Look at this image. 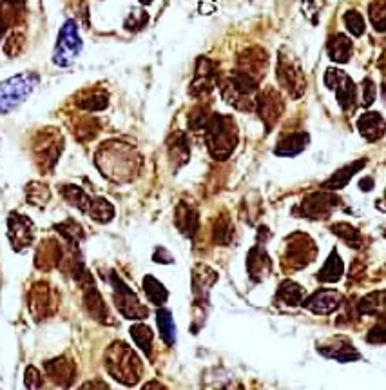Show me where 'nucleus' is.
Segmentation results:
<instances>
[{"label": "nucleus", "mask_w": 386, "mask_h": 390, "mask_svg": "<svg viewBox=\"0 0 386 390\" xmlns=\"http://www.w3.org/2000/svg\"><path fill=\"white\" fill-rule=\"evenodd\" d=\"M205 140L209 153L216 160H227L237 144L236 123L227 114H212L205 126Z\"/></svg>", "instance_id": "1"}, {"label": "nucleus", "mask_w": 386, "mask_h": 390, "mask_svg": "<svg viewBox=\"0 0 386 390\" xmlns=\"http://www.w3.org/2000/svg\"><path fill=\"white\" fill-rule=\"evenodd\" d=\"M106 367L114 379L123 385H137L142 374V363L138 356L125 343L116 342L109 347L106 354Z\"/></svg>", "instance_id": "2"}, {"label": "nucleus", "mask_w": 386, "mask_h": 390, "mask_svg": "<svg viewBox=\"0 0 386 390\" xmlns=\"http://www.w3.org/2000/svg\"><path fill=\"white\" fill-rule=\"evenodd\" d=\"M221 93L228 104L236 105L237 109H252L256 105L258 80L249 76L243 71H236L221 83Z\"/></svg>", "instance_id": "3"}, {"label": "nucleus", "mask_w": 386, "mask_h": 390, "mask_svg": "<svg viewBox=\"0 0 386 390\" xmlns=\"http://www.w3.org/2000/svg\"><path fill=\"white\" fill-rule=\"evenodd\" d=\"M39 75L35 73H22L0 82V113L6 114L24 104L39 86Z\"/></svg>", "instance_id": "4"}, {"label": "nucleus", "mask_w": 386, "mask_h": 390, "mask_svg": "<svg viewBox=\"0 0 386 390\" xmlns=\"http://www.w3.org/2000/svg\"><path fill=\"white\" fill-rule=\"evenodd\" d=\"M82 51V39L78 35V27L73 20H67L58 33L57 46H55L53 62L60 67H67L73 64Z\"/></svg>", "instance_id": "5"}, {"label": "nucleus", "mask_w": 386, "mask_h": 390, "mask_svg": "<svg viewBox=\"0 0 386 390\" xmlns=\"http://www.w3.org/2000/svg\"><path fill=\"white\" fill-rule=\"evenodd\" d=\"M111 285L114 289V303H116V309L122 312L125 318L129 320H144L147 318V309L144 307L138 300V296L132 292L131 287L118 276L111 272Z\"/></svg>", "instance_id": "6"}, {"label": "nucleus", "mask_w": 386, "mask_h": 390, "mask_svg": "<svg viewBox=\"0 0 386 390\" xmlns=\"http://www.w3.org/2000/svg\"><path fill=\"white\" fill-rule=\"evenodd\" d=\"M289 247L285 253V267L290 271H298V269L307 267L308 263H312V260L316 258V243L310 236L303 233H298L294 236L289 238Z\"/></svg>", "instance_id": "7"}, {"label": "nucleus", "mask_w": 386, "mask_h": 390, "mask_svg": "<svg viewBox=\"0 0 386 390\" xmlns=\"http://www.w3.org/2000/svg\"><path fill=\"white\" fill-rule=\"evenodd\" d=\"M277 80H280L281 88H285L294 98L301 97L305 93L307 79H305L303 69L294 58L283 57V53L277 60Z\"/></svg>", "instance_id": "8"}, {"label": "nucleus", "mask_w": 386, "mask_h": 390, "mask_svg": "<svg viewBox=\"0 0 386 390\" xmlns=\"http://www.w3.org/2000/svg\"><path fill=\"white\" fill-rule=\"evenodd\" d=\"M325 83L329 86V89L336 93V98H338L343 109H352V105L356 102V86L345 71L326 69Z\"/></svg>", "instance_id": "9"}, {"label": "nucleus", "mask_w": 386, "mask_h": 390, "mask_svg": "<svg viewBox=\"0 0 386 390\" xmlns=\"http://www.w3.org/2000/svg\"><path fill=\"white\" fill-rule=\"evenodd\" d=\"M339 200L333 193L329 191H319V193H312L301 203V213L308 220H325L333 213L338 207Z\"/></svg>", "instance_id": "10"}, {"label": "nucleus", "mask_w": 386, "mask_h": 390, "mask_svg": "<svg viewBox=\"0 0 386 390\" xmlns=\"http://www.w3.org/2000/svg\"><path fill=\"white\" fill-rule=\"evenodd\" d=\"M8 229L9 241H11L13 249L17 250L29 247L33 238H35V227H33V224H31V220L27 216L11 213L8 220Z\"/></svg>", "instance_id": "11"}, {"label": "nucleus", "mask_w": 386, "mask_h": 390, "mask_svg": "<svg viewBox=\"0 0 386 390\" xmlns=\"http://www.w3.org/2000/svg\"><path fill=\"white\" fill-rule=\"evenodd\" d=\"M343 294L332 289H319L314 294H310L308 298H303L301 305L312 311L314 314H332L333 311L343 305Z\"/></svg>", "instance_id": "12"}, {"label": "nucleus", "mask_w": 386, "mask_h": 390, "mask_svg": "<svg viewBox=\"0 0 386 390\" xmlns=\"http://www.w3.org/2000/svg\"><path fill=\"white\" fill-rule=\"evenodd\" d=\"M247 271H249L250 278L254 281H261L270 274L273 271V260L267 255L265 249V241H261V246H254L249 250L247 256Z\"/></svg>", "instance_id": "13"}, {"label": "nucleus", "mask_w": 386, "mask_h": 390, "mask_svg": "<svg viewBox=\"0 0 386 390\" xmlns=\"http://www.w3.org/2000/svg\"><path fill=\"white\" fill-rule=\"evenodd\" d=\"M317 351L321 352L326 358H332V360L339 361V363H348V361L359 360L361 354L356 351V347L352 345L347 338H333L329 339L326 343H321Z\"/></svg>", "instance_id": "14"}, {"label": "nucleus", "mask_w": 386, "mask_h": 390, "mask_svg": "<svg viewBox=\"0 0 386 390\" xmlns=\"http://www.w3.org/2000/svg\"><path fill=\"white\" fill-rule=\"evenodd\" d=\"M256 105H258V111L261 114V120L267 123V129H270L274 122L280 119V114L283 113V102H281L280 95H277L274 89H267L265 93H261L258 98H256Z\"/></svg>", "instance_id": "15"}, {"label": "nucleus", "mask_w": 386, "mask_h": 390, "mask_svg": "<svg viewBox=\"0 0 386 390\" xmlns=\"http://www.w3.org/2000/svg\"><path fill=\"white\" fill-rule=\"evenodd\" d=\"M308 140H310V136L307 133H290V135L281 136L274 153L277 156H296V154L307 149Z\"/></svg>", "instance_id": "16"}, {"label": "nucleus", "mask_w": 386, "mask_h": 390, "mask_svg": "<svg viewBox=\"0 0 386 390\" xmlns=\"http://www.w3.org/2000/svg\"><path fill=\"white\" fill-rule=\"evenodd\" d=\"M357 128L363 138L368 142L379 140L385 135V119L379 113H364L357 120Z\"/></svg>", "instance_id": "17"}, {"label": "nucleus", "mask_w": 386, "mask_h": 390, "mask_svg": "<svg viewBox=\"0 0 386 390\" xmlns=\"http://www.w3.org/2000/svg\"><path fill=\"white\" fill-rule=\"evenodd\" d=\"M214 66L212 62L207 58H200L198 60V71L196 79H194L193 86H191V93L193 95H202V93H209L214 86Z\"/></svg>", "instance_id": "18"}, {"label": "nucleus", "mask_w": 386, "mask_h": 390, "mask_svg": "<svg viewBox=\"0 0 386 390\" xmlns=\"http://www.w3.org/2000/svg\"><path fill=\"white\" fill-rule=\"evenodd\" d=\"M364 166H366V160H356V162L350 163V166L341 167L339 171H336L330 176L329 180L323 182L321 187L326 189V191H338V189H343L352 180V176L356 175V173H359Z\"/></svg>", "instance_id": "19"}, {"label": "nucleus", "mask_w": 386, "mask_h": 390, "mask_svg": "<svg viewBox=\"0 0 386 390\" xmlns=\"http://www.w3.org/2000/svg\"><path fill=\"white\" fill-rule=\"evenodd\" d=\"M326 49H329V57L332 58L333 62L347 64L352 57V51H354V44H352V40L348 39L347 35L338 33V35H333L332 39L329 40Z\"/></svg>", "instance_id": "20"}, {"label": "nucleus", "mask_w": 386, "mask_h": 390, "mask_svg": "<svg viewBox=\"0 0 386 390\" xmlns=\"http://www.w3.org/2000/svg\"><path fill=\"white\" fill-rule=\"evenodd\" d=\"M343 272H345V263H343L338 250L333 249L329 258H326L323 269L317 272V280L323 281V283H338L343 278Z\"/></svg>", "instance_id": "21"}, {"label": "nucleus", "mask_w": 386, "mask_h": 390, "mask_svg": "<svg viewBox=\"0 0 386 390\" xmlns=\"http://www.w3.org/2000/svg\"><path fill=\"white\" fill-rule=\"evenodd\" d=\"M46 370H48L49 377L62 386H67L75 379V367H73V363L64 360V358L49 361V363L46 365Z\"/></svg>", "instance_id": "22"}, {"label": "nucleus", "mask_w": 386, "mask_h": 390, "mask_svg": "<svg viewBox=\"0 0 386 390\" xmlns=\"http://www.w3.org/2000/svg\"><path fill=\"white\" fill-rule=\"evenodd\" d=\"M176 227L180 229L185 236H193L198 231V213L187 203H180L176 209Z\"/></svg>", "instance_id": "23"}, {"label": "nucleus", "mask_w": 386, "mask_h": 390, "mask_svg": "<svg viewBox=\"0 0 386 390\" xmlns=\"http://www.w3.org/2000/svg\"><path fill=\"white\" fill-rule=\"evenodd\" d=\"M303 298V287L298 285V283L292 280L281 281L280 289H277V302H281L283 305H289V307H298V305H301Z\"/></svg>", "instance_id": "24"}, {"label": "nucleus", "mask_w": 386, "mask_h": 390, "mask_svg": "<svg viewBox=\"0 0 386 390\" xmlns=\"http://www.w3.org/2000/svg\"><path fill=\"white\" fill-rule=\"evenodd\" d=\"M156 323H158L160 329V336L165 342V345L172 347L176 342V327H174V320H172L171 311L167 309H160L156 312Z\"/></svg>", "instance_id": "25"}, {"label": "nucleus", "mask_w": 386, "mask_h": 390, "mask_svg": "<svg viewBox=\"0 0 386 390\" xmlns=\"http://www.w3.org/2000/svg\"><path fill=\"white\" fill-rule=\"evenodd\" d=\"M144 292L145 296H147V300H149L153 305H158V307H162L163 303L167 302V298H169V292H167V289L163 287V283H160V281L154 276H151V274L144 278Z\"/></svg>", "instance_id": "26"}, {"label": "nucleus", "mask_w": 386, "mask_h": 390, "mask_svg": "<svg viewBox=\"0 0 386 390\" xmlns=\"http://www.w3.org/2000/svg\"><path fill=\"white\" fill-rule=\"evenodd\" d=\"M129 332H131V338L135 339L138 349H140L142 352H145L147 358H151V351H153V338H154L153 330H151L145 323H135L131 329H129Z\"/></svg>", "instance_id": "27"}, {"label": "nucleus", "mask_w": 386, "mask_h": 390, "mask_svg": "<svg viewBox=\"0 0 386 390\" xmlns=\"http://www.w3.org/2000/svg\"><path fill=\"white\" fill-rule=\"evenodd\" d=\"M92 220H97V222H102V224H107L111 222L114 216V209L107 200L104 198H91V202H89L88 210H85Z\"/></svg>", "instance_id": "28"}, {"label": "nucleus", "mask_w": 386, "mask_h": 390, "mask_svg": "<svg viewBox=\"0 0 386 390\" xmlns=\"http://www.w3.org/2000/svg\"><path fill=\"white\" fill-rule=\"evenodd\" d=\"M357 309H359L361 314L378 316L379 312V316H382V312H385V290L366 294L359 302Z\"/></svg>", "instance_id": "29"}, {"label": "nucleus", "mask_w": 386, "mask_h": 390, "mask_svg": "<svg viewBox=\"0 0 386 390\" xmlns=\"http://www.w3.org/2000/svg\"><path fill=\"white\" fill-rule=\"evenodd\" d=\"M85 307L91 312L97 320H107V309L106 303L102 300V296L98 294V290L95 287H89V290L85 289Z\"/></svg>", "instance_id": "30"}, {"label": "nucleus", "mask_w": 386, "mask_h": 390, "mask_svg": "<svg viewBox=\"0 0 386 390\" xmlns=\"http://www.w3.org/2000/svg\"><path fill=\"white\" fill-rule=\"evenodd\" d=\"M332 231L338 234V236L341 238L345 243H348L350 247H354V249H359L361 243H363V236H361V233L357 231L356 227H354V225L341 222V224H333Z\"/></svg>", "instance_id": "31"}, {"label": "nucleus", "mask_w": 386, "mask_h": 390, "mask_svg": "<svg viewBox=\"0 0 386 390\" xmlns=\"http://www.w3.org/2000/svg\"><path fill=\"white\" fill-rule=\"evenodd\" d=\"M62 194H64V198H66L71 206L78 207V209L83 210V213L88 210V206H89V202H91V198L83 193L80 187H76V185H64V187H62Z\"/></svg>", "instance_id": "32"}, {"label": "nucleus", "mask_w": 386, "mask_h": 390, "mask_svg": "<svg viewBox=\"0 0 386 390\" xmlns=\"http://www.w3.org/2000/svg\"><path fill=\"white\" fill-rule=\"evenodd\" d=\"M233 234H234V227L227 216H225V218H220L218 222H216L214 240L218 241V243H223V246H227L228 241L233 240Z\"/></svg>", "instance_id": "33"}, {"label": "nucleus", "mask_w": 386, "mask_h": 390, "mask_svg": "<svg viewBox=\"0 0 386 390\" xmlns=\"http://www.w3.org/2000/svg\"><path fill=\"white\" fill-rule=\"evenodd\" d=\"M345 24H347L348 31H350L352 35L363 36V33H364L363 15L357 13V11H347V15H345Z\"/></svg>", "instance_id": "34"}, {"label": "nucleus", "mask_w": 386, "mask_h": 390, "mask_svg": "<svg viewBox=\"0 0 386 390\" xmlns=\"http://www.w3.org/2000/svg\"><path fill=\"white\" fill-rule=\"evenodd\" d=\"M36 182L35 184L27 185V200H29L33 206H44L49 200V191L46 185L40 184V191H36Z\"/></svg>", "instance_id": "35"}, {"label": "nucleus", "mask_w": 386, "mask_h": 390, "mask_svg": "<svg viewBox=\"0 0 386 390\" xmlns=\"http://www.w3.org/2000/svg\"><path fill=\"white\" fill-rule=\"evenodd\" d=\"M370 18H372L373 27L382 33V31H385V0H382L381 6H379V11L378 8H375V2L370 6Z\"/></svg>", "instance_id": "36"}, {"label": "nucleus", "mask_w": 386, "mask_h": 390, "mask_svg": "<svg viewBox=\"0 0 386 390\" xmlns=\"http://www.w3.org/2000/svg\"><path fill=\"white\" fill-rule=\"evenodd\" d=\"M375 93H378V89H375V86H373V82L370 79H366L363 82V105H372V102L375 100Z\"/></svg>", "instance_id": "37"}, {"label": "nucleus", "mask_w": 386, "mask_h": 390, "mask_svg": "<svg viewBox=\"0 0 386 390\" xmlns=\"http://www.w3.org/2000/svg\"><path fill=\"white\" fill-rule=\"evenodd\" d=\"M82 107H85V109H104L107 105V98L102 97V95H92V97H89L88 100H85V104H80Z\"/></svg>", "instance_id": "38"}, {"label": "nucleus", "mask_w": 386, "mask_h": 390, "mask_svg": "<svg viewBox=\"0 0 386 390\" xmlns=\"http://www.w3.org/2000/svg\"><path fill=\"white\" fill-rule=\"evenodd\" d=\"M26 386H29V389H40L42 386L40 372L35 367H29L26 370Z\"/></svg>", "instance_id": "39"}, {"label": "nucleus", "mask_w": 386, "mask_h": 390, "mask_svg": "<svg viewBox=\"0 0 386 390\" xmlns=\"http://www.w3.org/2000/svg\"><path fill=\"white\" fill-rule=\"evenodd\" d=\"M323 9V2L317 0H303V11L307 13V17H314Z\"/></svg>", "instance_id": "40"}, {"label": "nucleus", "mask_w": 386, "mask_h": 390, "mask_svg": "<svg viewBox=\"0 0 386 390\" xmlns=\"http://www.w3.org/2000/svg\"><path fill=\"white\" fill-rule=\"evenodd\" d=\"M368 342H372V343H385V323L381 321V325H379V329L375 327V329L370 332V336H368Z\"/></svg>", "instance_id": "41"}, {"label": "nucleus", "mask_w": 386, "mask_h": 390, "mask_svg": "<svg viewBox=\"0 0 386 390\" xmlns=\"http://www.w3.org/2000/svg\"><path fill=\"white\" fill-rule=\"evenodd\" d=\"M359 185L363 187V191H370L373 187V180L372 178H364V180H361Z\"/></svg>", "instance_id": "42"}, {"label": "nucleus", "mask_w": 386, "mask_h": 390, "mask_svg": "<svg viewBox=\"0 0 386 390\" xmlns=\"http://www.w3.org/2000/svg\"><path fill=\"white\" fill-rule=\"evenodd\" d=\"M194 280H196V281H200V280H202V276H200V274H198V272H196V271H194ZM209 287H211V285H209V283H207V285H205V283H203V285H202V287L194 285V292H198V290H203V289H209Z\"/></svg>", "instance_id": "43"}, {"label": "nucleus", "mask_w": 386, "mask_h": 390, "mask_svg": "<svg viewBox=\"0 0 386 390\" xmlns=\"http://www.w3.org/2000/svg\"><path fill=\"white\" fill-rule=\"evenodd\" d=\"M91 386H107L106 383H85V385H82V389H91Z\"/></svg>", "instance_id": "44"}, {"label": "nucleus", "mask_w": 386, "mask_h": 390, "mask_svg": "<svg viewBox=\"0 0 386 390\" xmlns=\"http://www.w3.org/2000/svg\"><path fill=\"white\" fill-rule=\"evenodd\" d=\"M140 2H142V4H145V6H149L151 2H153V0H140Z\"/></svg>", "instance_id": "45"}]
</instances>
